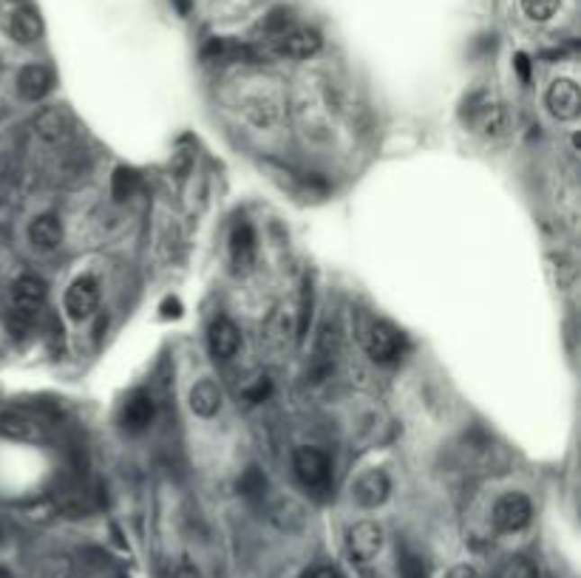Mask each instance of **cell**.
I'll use <instances>...</instances> for the list:
<instances>
[{"mask_svg":"<svg viewBox=\"0 0 581 578\" xmlns=\"http://www.w3.org/2000/svg\"><path fill=\"white\" fill-rule=\"evenodd\" d=\"M462 120L471 122L482 137L491 140V142L502 140L511 131V117H508L505 105L494 103L491 94H486V91H474L468 100H465Z\"/></svg>","mask_w":581,"mask_h":578,"instance_id":"obj_1","label":"cell"},{"mask_svg":"<svg viewBox=\"0 0 581 578\" xmlns=\"http://www.w3.org/2000/svg\"><path fill=\"white\" fill-rule=\"evenodd\" d=\"M293 468L301 479V485L309 491H323L329 485V476H332V462H329V456L321 448L313 446L295 448Z\"/></svg>","mask_w":581,"mask_h":578,"instance_id":"obj_2","label":"cell"},{"mask_svg":"<svg viewBox=\"0 0 581 578\" xmlns=\"http://www.w3.org/2000/svg\"><path fill=\"white\" fill-rule=\"evenodd\" d=\"M363 349L375 363H392L400 357L403 335L389 321H372L363 332Z\"/></svg>","mask_w":581,"mask_h":578,"instance_id":"obj_3","label":"cell"},{"mask_svg":"<svg viewBox=\"0 0 581 578\" xmlns=\"http://www.w3.org/2000/svg\"><path fill=\"white\" fill-rule=\"evenodd\" d=\"M46 303V284L37 275H21L12 286V318L34 323Z\"/></svg>","mask_w":581,"mask_h":578,"instance_id":"obj_4","label":"cell"},{"mask_svg":"<svg viewBox=\"0 0 581 578\" xmlns=\"http://www.w3.org/2000/svg\"><path fill=\"white\" fill-rule=\"evenodd\" d=\"M533 505L525 493H505L494 505V528L499 533H519L531 525Z\"/></svg>","mask_w":581,"mask_h":578,"instance_id":"obj_5","label":"cell"},{"mask_svg":"<svg viewBox=\"0 0 581 578\" xmlns=\"http://www.w3.org/2000/svg\"><path fill=\"white\" fill-rule=\"evenodd\" d=\"M321 46H323L321 32L306 26H293L273 41V51L278 57H289V60H309V57H315L321 51Z\"/></svg>","mask_w":581,"mask_h":578,"instance_id":"obj_6","label":"cell"},{"mask_svg":"<svg viewBox=\"0 0 581 578\" xmlns=\"http://www.w3.org/2000/svg\"><path fill=\"white\" fill-rule=\"evenodd\" d=\"M66 312L71 321H86L100 306V281L94 275H80L66 289Z\"/></svg>","mask_w":581,"mask_h":578,"instance_id":"obj_7","label":"cell"},{"mask_svg":"<svg viewBox=\"0 0 581 578\" xmlns=\"http://www.w3.org/2000/svg\"><path fill=\"white\" fill-rule=\"evenodd\" d=\"M34 133L49 145H66L74 137V117L66 108H43L34 117Z\"/></svg>","mask_w":581,"mask_h":578,"instance_id":"obj_8","label":"cell"},{"mask_svg":"<svg viewBox=\"0 0 581 578\" xmlns=\"http://www.w3.org/2000/svg\"><path fill=\"white\" fill-rule=\"evenodd\" d=\"M0 434L14 442H46L51 437L46 422L26 411H9L0 417Z\"/></svg>","mask_w":581,"mask_h":578,"instance_id":"obj_9","label":"cell"},{"mask_svg":"<svg viewBox=\"0 0 581 578\" xmlns=\"http://www.w3.org/2000/svg\"><path fill=\"white\" fill-rule=\"evenodd\" d=\"M346 550L355 562L366 564L383 550V530L375 522H358L346 533Z\"/></svg>","mask_w":581,"mask_h":578,"instance_id":"obj_10","label":"cell"},{"mask_svg":"<svg viewBox=\"0 0 581 578\" xmlns=\"http://www.w3.org/2000/svg\"><path fill=\"white\" fill-rule=\"evenodd\" d=\"M545 103L550 108V113L556 120L567 122V120H576L578 111H581V94H578V86L573 80H556L550 88H548V96Z\"/></svg>","mask_w":581,"mask_h":578,"instance_id":"obj_11","label":"cell"},{"mask_svg":"<svg viewBox=\"0 0 581 578\" xmlns=\"http://www.w3.org/2000/svg\"><path fill=\"white\" fill-rule=\"evenodd\" d=\"M207 346H210V355L216 357V360L236 357L239 346H241L239 326L232 323L230 318H216V321L210 323V330H207Z\"/></svg>","mask_w":581,"mask_h":578,"instance_id":"obj_12","label":"cell"},{"mask_svg":"<svg viewBox=\"0 0 581 578\" xmlns=\"http://www.w3.org/2000/svg\"><path fill=\"white\" fill-rule=\"evenodd\" d=\"M51 88H54V71L43 63H32L17 74V91H21V96L29 103L43 100Z\"/></svg>","mask_w":581,"mask_h":578,"instance_id":"obj_13","label":"cell"},{"mask_svg":"<svg viewBox=\"0 0 581 578\" xmlns=\"http://www.w3.org/2000/svg\"><path fill=\"white\" fill-rule=\"evenodd\" d=\"M6 29H9V34L14 37L17 43L29 46V43H34V41H41L43 21H41V14H37L32 6H12V9H9Z\"/></svg>","mask_w":581,"mask_h":578,"instance_id":"obj_14","label":"cell"},{"mask_svg":"<svg viewBox=\"0 0 581 578\" xmlns=\"http://www.w3.org/2000/svg\"><path fill=\"white\" fill-rule=\"evenodd\" d=\"M392 493V482L383 471H369L355 482V499L360 508H380Z\"/></svg>","mask_w":581,"mask_h":578,"instance_id":"obj_15","label":"cell"},{"mask_svg":"<svg viewBox=\"0 0 581 578\" xmlns=\"http://www.w3.org/2000/svg\"><path fill=\"white\" fill-rule=\"evenodd\" d=\"M153 420V400L148 392H133L123 406V429L128 434H142Z\"/></svg>","mask_w":581,"mask_h":578,"instance_id":"obj_16","label":"cell"},{"mask_svg":"<svg viewBox=\"0 0 581 578\" xmlns=\"http://www.w3.org/2000/svg\"><path fill=\"white\" fill-rule=\"evenodd\" d=\"M230 256L239 269H250L256 261V230L250 221H239L230 233Z\"/></svg>","mask_w":581,"mask_h":578,"instance_id":"obj_17","label":"cell"},{"mask_svg":"<svg viewBox=\"0 0 581 578\" xmlns=\"http://www.w3.org/2000/svg\"><path fill=\"white\" fill-rule=\"evenodd\" d=\"M29 241L34 249H57L63 241V224L57 216H37L32 224H29Z\"/></svg>","mask_w":581,"mask_h":578,"instance_id":"obj_18","label":"cell"},{"mask_svg":"<svg viewBox=\"0 0 581 578\" xmlns=\"http://www.w3.org/2000/svg\"><path fill=\"white\" fill-rule=\"evenodd\" d=\"M190 409L196 417H216L222 409V389L213 380H199L190 389Z\"/></svg>","mask_w":581,"mask_h":578,"instance_id":"obj_19","label":"cell"},{"mask_svg":"<svg viewBox=\"0 0 581 578\" xmlns=\"http://www.w3.org/2000/svg\"><path fill=\"white\" fill-rule=\"evenodd\" d=\"M244 113L250 122H256L259 128H269L281 120V105L273 96H253V100L244 103Z\"/></svg>","mask_w":581,"mask_h":578,"instance_id":"obj_20","label":"cell"},{"mask_svg":"<svg viewBox=\"0 0 581 578\" xmlns=\"http://www.w3.org/2000/svg\"><path fill=\"white\" fill-rule=\"evenodd\" d=\"M269 516H273V522H276L281 530H301L304 522H306V516H304L301 505L293 502V499H281V502H276V508L269 510Z\"/></svg>","mask_w":581,"mask_h":578,"instance_id":"obj_21","label":"cell"},{"mask_svg":"<svg viewBox=\"0 0 581 578\" xmlns=\"http://www.w3.org/2000/svg\"><path fill=\"white\" fill-rule=\"evenodd\" d=\"M293 9H286V6H276L273 12H269L264 21L259 23V34H264V37H269V43L276 41V37H281L284 32H289L293 29Z\"/></svg>","mask_w":581,"mask_h":578,"instance_id":"obj_22","label":"cell"},{"mask_svg":"<svg viewBox=\"0 0 581 578\" xmlns=\"http://www.w3.org/2000/svg\"><path fill=\"white\" fill-rule=\"evenodd\" d=\"M140 190V173L133 170V167H116L113 170V176H111V193H113V199L116 202H128L133 199V193Z\"/></svg>","mask_w":581,"mask_h":578,"instance_id":"obj_23","label":"cell"},{"mask_svg":"<svg viewBox=\"0 0 581 578\" xmlns=\"http://www.w3.org/2000/svg\"><path fill=\"white\" fill-rule=\"evenodd\" d=\"M561 0H522V12H525L528 21L533 23H545L558 12Z\"/></svg>","mask_w":581,"mask_h":578,"instance_id":"obj_24","label":"cell"},{"mask_svg":"<svg viewBox=\"0 0 581 578\" xmlns=\"http://www.w3.org/2000/svg\"><path fill=\"white\" fill-rule=\"evenodd\" d=\"M309 321H313V284L306 281L301 289V303H298V340L306 338Z\"/></svg>","mask_w":581,"mask_h":578,"instance_id":"obj_25","label":"cell"},{"mask_svg":"<svg viewBox=\"0 0 581 578\" xmlns=\"http://www.w3.org/2000/svg\"><path fill=\"white\" fill-rule=\"evenodd\" d=\"M239 491L244 496H264L267 493V479L259 468H250L241 479H239Z\"/></svg>","mask_w":581,"mask_h":578,"instance_id":"obj_26","label":"cell"},{"mask_svg":"<svg viewBox=\"0 0 581 578\" xmlns=\"http://www.w3.org/2000/svg\"><path fill=\"white\" fill-rule=\"evenodd\" d=\"M43 578H74V564L68 555H51L43 564Z\"/></svg>","mask_w":581,"mask_h":578,"instance_id":"obj_27","label":"cell"},{"mask_svg":"<svg viewBox=\"0 0 581 578\" xmlns=\"http://www.w3.org/2000/svg\"><path fill=\"white\" fill-rule=\"evenodd\" d=\"M269 394H273V380L269 377H256L250 385H244V392H241V397L247 402H264Z\"/></svg>","mask_w":581,"mask_h":578,"instance_id":"obj_28","label":"cell"},{"mask_svg":"<svg viewBox=\"0 0 581 578\" xmlns=\"http://www.w3.org/2000/svg\"><path fill=\"white\" fill-rule=\"evenodd\" d=\"M400 578H429V573H425V564H422V558H417V555H403V562H400Z\"/></svg>","mask_w":581,"mask_h":578,"instance_id":"obj_29","label":"cell"},{"mask_svg":"<svg viewBox=\"0 0 581 578\" xmlns=\"http://www.w3.org/2000/svg\"><path fill=\"white\" fill-rule=\"evenodd\" d=\"M502 578H539V573H536V567L528 562V558H516V562L508 564V570H505V575H502Z\"/></svg>","mask_w":581,"mask_h":578,"instance_id":"obj_30","label":"cell"},{"mask_svg":"<svg viewBox=\"0 0 581 578\" xmlns=\"http://www.w3.org/2000/svg\"><path fill=\"white\" fill-rule=\"evenodd\" d=\"M513 66H516V71H519V80H522V83H531V57L519 51V54L513 57Z\"/></svg>","mask_w":581,"mask_h":578,"instance_id":"obj_31","label":"cell"},{"mask_svg":"<svg viewBox=\"0 0 581 578\" xmlns=\"http://www.w3.org/2000/svg\"><path fill=\"white\" fill-rule=\"evenodd\" d=\"M162 315H165V318H179V315H182V303L173 301V298H168V301L162 303Z\"/></svg>","mask_w":581,"mask_h":578,"instance_id":"obj_32","label":"cell"},{"mask_svg":"<svg viewBox=\"0 0 581 578\" xmlns=\"http://www.w3.org/2000/svg\"><path fill=\"white\" fill-rule=\"evenodd\" d=\"M173 578H202V575H199V570L193 567V564H179L177 573H173Z\"/></svg>","mask_w":581,"mask_h":578,"instance_id":"obj_33","label":"cell"},{"mask_svg":"<svg viewBox=\"0 0 581 578\" xmlns=\"http://www.w3.org/2000/svg\"><path fill=\"white\" fill-rule=\"evenodd\" d=\"M309 578H343V575H340L335 567H318V570H315L313 575H309Z\"/></svg>","mask_w":581,"mask_h":578,"instance_id":"obj_34","label":"cell"},{"mask_svg":"<svg viewBox=\"0 0 581 578\" xmlns=\"http://www.w3.org/2000/svg\"><path fill=\"white\" fill-rule=\"evenodd\" d=\"M445 578H474V570L471 567H454Z\"/></svg>","mask_w":581,"mask_h":578,"instance_id":"obj_35","label":"cell"},{"mask_svg":"<svg viewBox=\"0 0 581 578\" xmlns=\"http://www.w3.org/2000/svg\"><path fill=\"white\" fill-rule=\"evenodd\" d=\"M173 6H177L182 14H187V12H190V6H193V0H173Z\"/></svg>","mask_w":581,"mask_h":578,"instance_id":"obj_36","label":"cell"}]
</instances>
